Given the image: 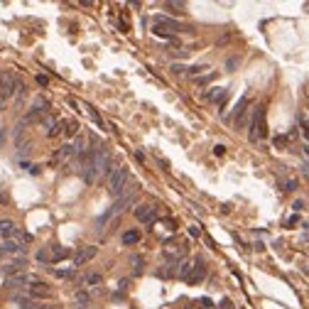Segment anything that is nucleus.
Returning a JSON list of instances; mask_svg holds the SVG:
<instances>
[{"label":"nucleus","instance_id":"nucleus-25","mask_svg":"<svg viewBox=\"0 0 309 309\" xmlns=\"http://www.w3.org/2000/svg\"><path fill=\"white\" fill-rule=\"evenodd\" d=\"M186 71H189V74H199V71H204V66H201V64H197V66H189Z\"/></svg>","mask_w":309,"mask_h":309},{"label":"nucleus","instance_id":"nucleus-24","mask_svg":"<svg viewBox=\"0 0 309 309\" xmlns=\"http://www.w3.org/2000/svg\"><path fill=\"white\" fill-rule=\"evenodd\" d=\"M199 304H201L204 309H214V302H211V299H206V297H204V299H201Z\"/></svg>","mask_w":309,"mask_h":309},{"label":"nucleus","instance_id":"nucleus-20","mask_svg":"<svg viewBox=\"0 0 309 309\" xmlns=\"http://www.w3.org/2000/svg\"><path fill=\"white\" fill-rule=\"evenodd\" d=\"M282 186H285V191H292V189H297V179H287Z\"/></svg>","mask_w":309,"mask_h":309},{"label":"nucleus","instance_id":"nucleus-29","mask_svg":"<svg viewBox=\"0 0 309 309\" xmlns=\"http://www.w3.org/2000/svg\"><path fill=\"white\" fill-rule=\"evenodd\" d=\"M5 201H8V199H5V197H3V194H0V204H5Z\"/></svg>","mask_w":309,"mask_h":309},{"label":"nucleus","instance_id":"nucleus-1","mask_svg":"<svg viewBox=\"0 0 309 309\" xmlns=\"http://www.w3.org/2000/svg\"><path fill=\"white\" fill-rule=\"evenodd\" d=\"M125 182H128V170L123 165L113 167L110 174H108V191H110V197H121L123 189H125Z\"/></svg>","mask_w":309,"mask_h":309},{"label":"nucleus","instance_id":"nucleus-9","mask_svg":"<svg viewBox=\"0 0 309 309\" xmlns=\"http://www.w3.org/2000/svg\"><path fill=\"white\" fill-rule=\"evenodd\" d=\"M81 177L86 179V184H93V179H96V170H93V160H91V154L84 160V165H81Z\"/></svg>","mask_w":309,"mask_h":309},{"label":"nucleus","instance_id":"nucleus-8","mask_svg":"<svg viewBox=\"0 0 309 309\" xmlns=\"http://www.w3.org/2000/svg\"><path fill=\"white\" fill-rule=\"evenodd\" d=\"M204 275H206V267H204V260H194V265H191V273H189L186 282H191V285H197L199 280H204Z\"/></svg>","mask_w":309,"mask_h":309},{"label":"nucleus","instance_id":"nucleus-22","mask_svg":"<svg viewBox=\"0 0 309 309\" xmlns=\"http://www.w3.org/2000/svg\"><path fill=\"white\" fill-rule=\"evenodd\" d=\"M76 302H79V304H89V294L86 292H79V294H76Z\"/></svg>","mask_w":309,"mask_h":309},{"label":"nucleus","instance_id":"nucleus-4","mask_svg":"<svg viewBox=\"0 0 309 309\" xmlns=\"http://www.w3.org/2000/svg\"><path fill=\"white\" fill-rule=\"evenodd\" d=\"M179 30H182V25L177 20H170V17H157V20H154V27H152V32L157 37H172Z\"/></svg>","mask_w":309,"mask_h":309},{"label":"nucleus","instance_id":"nucleus-11","mask_svg":"<svg viewBox=\"0 0 309 309\" xmlns=\"http://www.w3.org/2000/svg\"><path fill=\"white\" fill-rule=\"evenodd\" d=\"M30 294H32V297H47V294H49V287H47L45 282H32Z\"/></svg>","mask_w":309,"mask_h":309},{"label":"nucleus","instance_id":"nucleus-23","mask_svg":"<svg viewBox=\"0 0 309 309\" xmlns=\"http://www.w3.org/2000/svg\"><path fill=\"white\" fill-rule=\"evenodd\" d=\"M172 71H174V74H184L186 66H182V64H172Z\"/></svg>","mask_w":309,"mask_h":309},{"label":"nucleus","instance_id":"nucleus-13","mask_svg":"<svg viewBox=\"0 0 309 309\" xmlns=\"http://www.w3.org/2000/svg\"><path fill=\"white\" fill-rule=\"evenodd\" d=\"M0 250L3 253H22V246L17 241H5L3 246H0Z\"/></svg>","mask_w":309,"mask_h":309},{"label":"nucleus","instance_id":"nucleus-12","mask_svg":"<svg viewBox=\"0 0 309 309\" xmlns=\"http://www.w3.org/2000/svg\"><path fill=\"white\" fill-rule=\"evenodd\" d=\"M59 130H62L66 138H71L76 130H79V125H76V121H62V123H59Z\"/></svg>","mask_w":309,"mask_h":309},{"label":"nucleus","instance_id":"nucleus-5","mask_svg":"<svg viewBox=\"0 0 309 309\" xmlns=\"http://www.w3.org/2000/svg\"><path fill=\"white\" fill-rule=\"evenodd\" d=\"M135 218L140 223L150 226V223H154V218H157V211H154V206H150V204H140V206H135Z\"/></svg>","mask_w":309,"mask_h":309},{"label":"nucleus","instance_id":"nucleus-15","mask_svg":"<svg viewBox=\"0 0 309 309\" xmlns=\"http://www.w3.org/2000/svg\"><path fill=\"white\" fill-rule=\"evenodd\" d=\"M138 241H140V231H125V233H123V243L125 246H133Z\"/></svg>","mask_w":309,"mask_h":309},{"label":"nucleus","instance_id":"nucleus-2","mask_svg":"<svg viewBox=\"0 0 309 309\" xmlns=\"http://www.w3.org/2000/svg\"><path fill=\"white\" fill-rule=\"evenodd\" d=\"M13 91H15V76L10 71H5L0 76V110L8 108V101L13 98Z\"/></svg>","mask_w":309,"mask_h":309},{"label":"nucleus","instance_id":"nucleus-14","mask_svg":"<svg viewBox=\"0 0 309 309\" xmlns=\"http://www.w3.org/2000/svg\"><path fill=\"white\" fill-rule=\"evenodd\" d=\"M0 233H3V236H13L15 233V223L3 218V221H0Z\"/></svg>","mask_w":309,"mask_h":309},{"label":"nucleus","instance_id":"nucleus-19","mask_svg":"<svg viewBox=\"0 0 309 309\" xmlns=\"http://www.w3.org/2000/svg\"><path fill=\"white\" fill-rule=\"evenodd\" d=\"M98 282H101V275L98 273H93V275L86 278V285H98Z\"/></svg>","mask_w":309,"mask_h":309},{"label":"nucleus","instance_id":"nucleus-10","mask_svg":"<svg viewBox=\"0 0 309 309\" xmlns=\"http://www.w3.org/2000/svg\"><path fill=\"white\" fill-rule=\"evenodd\" d=\"M25 96H27V86H25V81L15 79V91H13V98H15V103L20 106V103L25 101Z\"/></svg>","mask_w":309,"mask_h":309},{"label":"nucleus","instance_id":"nucleus-7","mask_svg":"<svg viewBox=\"0 0 309 309\" xmlns=\"http://www.w3.org/2000/svg\"><path fill=\"white\" fill-rule=\"evenodd\" d=\"M96 253H98V248H96V246L79 248V250L74 253V263H76V265H84V263H89L91 258H96Z\"/></svg>","mask_w":309,"mask_h":309},{"label":"nucleus","instance_id":"nucleus-6","mask_svg":"<svg viewBox=\"0 0 309 309\" xmlns=\"http://www.w3.org/2000/svg\"><path fill=\"white\" fill-rule=\"evenodd\" d=\"M32 282H37L34 275H30V273H17V275H10V278H8L5 287H25V285H32Z\"/></svg>","mask_w":309,"mask_h":309},{"label":"nucleus","instance_id":"nucleus-16","mask_svg":"<svg viewBox=\"0 0 309 309\" xmlns=\"http://www.w3.org/2000/svg\"><path fill=\"white\" fill-rule=\"evenodd\" d=\"M133 265H135V267H133V275H140V273H142V258L135 255V258H133Z\"/></svg>","mask_w":309,"mask_h":309},{"label":"nucleus","instance_id":"nucleus-21","mask_svg":"<svg viewBox=\"0 0 309 309\" xmlns=\"http://www.w3.org/2000/svg\"><path fill=\"white\" fill-rule=\"evenodd\" d=\"M66 255H69V250L59 248V250H54V255H52V258H54V260H62V258H66Z\"/></svg>","mask_w":309,"mask_h":309},{"label":"nucleus","instance_id":"nucleus-28","mask_svg":"<svg viewBox=\"0 0 309 309\" xmlns=\"http://www.w3.org/2000/svg\"><path fill=\"white\" fill-rule=\"evenodd\" d=\"M236 64H238L236 59H228V64H226V69H236Z\"/></svg>","mask_w":309,"mask_h":309},{"label":"nucleus","instance_id":"nucleus-3","mask_svg":"<svg viewBox=\"0 0 309 309\" xmlns=\"http://www.w3.org/2000/svg\"><path fill=\"white\" fill-rule=\"evenodd\" d=\"M265 113H263V108H253V123H250V142H258V140H263L265 138Z\"/></svg>","mask_w":309,"mask_h":309},{"label":"nucleus","instance_id":"nucleus-18","mask_svg":"<svg viewBox=\"0 0 309 309\" xmlns=\"http://www.w3.org/2000/svg\"><path fill=\"white\" fill-rule=\"evenodd\" d=\"M3 270H5L8 275H17V273H20V265H5Z\"/></svg>","mask_w":309,"mask_h":309},{"label":"nucleus","instance_id":"nucleus-27","mask_svg":"<svg viewBox=\"0 0 309 309\" xmlns=\"http://www.w3.org/2000/svg\"><path fill=\"white\" fill-rule=\"evenodd\" d=\"M223 152H226V147H223V145H216V147H214V154H218V157H221Z\"/></svg>","mask_w":309,"mask_h":309},{"label":"nucleus","instance_id":"nucleus-26","mask_svg":"<svg viewBox=\"0 0 309 309\" xmlns=\"http://www.w3.org/2000/svg\"><path fill=\"white\" fill-rule=\"evenodd\" d=\"M59 278H71V270H57Z\"/></svg>","mask_w":309,"mask_h":309},{"label":"nucleus","instance_id":"nucleus-17","mask_svg":"<svg viewBox=\"0 0 309 309\" xmlns=\"http://www.w3.org/2000/svg\"><path fill=\"white\" fill-rule=\"evenodd\" d=\"M69 154H74V147H71V145H64V147L59 150V157H69Z\"/></svg>","mask_w":309,"mask_h":309}]
</instances>
